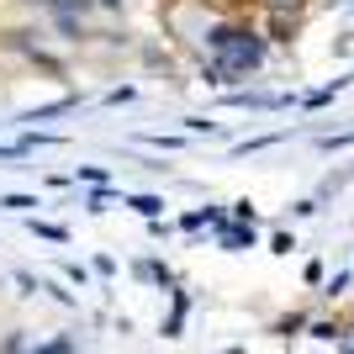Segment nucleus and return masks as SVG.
<instances>
[{
    "label": "nucleus",
    "mask_w": 354,
    "mask_h": 354,
    "mask_svg": "<svg viewBox=\"0 0 354 354\" xmlns=\"http://www.w3.org/2000/svg\"><path fill=\"white\" fill-rule=\"evenodd\" d=\"M201 48H207L201 85H212V90H238L249 74L265 69V59H270V37L249 16H217V21H207L201 27Z\"/></svg>",
    "instance_id": "obj_1"
},
{
    "label": "nucleus",
    "mask_w": 354,
    "mask_h": 354,
    "mask_svg": "<svg viewBox=\"0 0 354 354\" xmlns=\"http://www.w3.org/2000/svg\"><path fill=\"white\" fill-rule=\"evenodd\" d=\"M259 32H265L270 43H296V32H301V16H286V11H270V16H259Z\"/></svg>",
    "instance_id": "obj_2"
},
{
    "label": "nucleus",
    "mask_w": 354,
    "mask_h": 354,
    "mask_svg": "<svg viewBox=\"0 0 354 354\" xmlns=\"http://www.w3.org/2000/svg\"><path fill=\"white\" fill-rule=\"evenodd\" d=\"M217 243L222 249H254V227L249 222H227V227L217 233Z\"/></svg>",
    "instance_id": "obj_3"
},
{
    "label": "nucleus",
    "mask_w": 354,
    "mask_h": 354,
    "mask_svg": "<svg viewBox=\"0 0 354 354\" xmlns=\"http://www.w3.org/2000/svg\"><path fill=\"white\" fill-rule=\"evenodd\" d=\"M259 16H270V11H286V16H307V6L312 0H249Z\"/></svg>",
    "instance_id": "obj_4"
},
{
    "label": "nucleus",
    "mask_w": 354,
    "mask_h": 354,
    "mask_svg": "<svg viewBox=\"0 0 354 354\" xmlns=\"http://www.w3.org/2000/svg\"><path fill=\"white\" fill-rule=\"evenodd\" d=\"M80 106V95H64V101H53V106H37V111H27L21 122H48V117H64V111H74Z\"/></svg>",
    "instance_id": "obj_5"
},
{
    "label": "nucleus",
    "mask_w": 354,
    "mask_h": 354,
    "mask_svg": "<svg viewBox=\"0 0 354 354\" xmlns=\"http://www.w3.org/2000/svg\"><path fill=\"white\" fill-rule=\"evenodd\" d=\"M185 312H191V296L175 291V312H169V323H164V339H180V323H185Z\"/></svg>",
    "instance_id": "obj_6"
},
{
    "label": "nucleus",
    "mask_w": 354,
    "mask_h": 354,
    "mask_svg": "<svg viewBox=\"0 0 354 354\" xmlns=\"http://www.w3.org/2000/svg\"><path fill=\"white\" fill-rule=\"evenodd\" d=\"M127 207H133L138 217H148V222L164 217V201H159V196H127Z\"/></svg>",
    "instance_id": "obj_7"
},
{
    "label": "nucleus",
    "mask_w": 354,
    "mask_h": 354,
    "mask_svg": "<svg viewBox=\"0 0 354 354\" xmlns=\"http://www.w3.org/2000/svg\"><path fill=\"white\" fill-rule=\"evenodd\" d=\"M27 227H32L37 238H48V243H69V227H59V222H37V217H32Z\"/></svg>",
    "instance_id": "obj_8"
},
{
    "label": "nucleus",
    "mask_w": 354,
    "mask_h": 354,
    "mask_svg": "<svg viewBox=\"0 0 354 354\" xmlns=\"http://www.w3.org/2000/svg\"><path fill=\"white\" fill-rule=\"evenodd\" d=\"M27 354H74V339H69V333H59V339H48V344H32Z\"/></svg>",
    "instance_id": "obj_9"
},
{
    "label": "nucleus",
    "mask_w": 354,
    "mask_h": 354,
    "mask_svg": "<svg viewBox=\"0 0 354 354\" xmlns=\"http://www.w3.org/2000/svg\"><path fill=\"white\" fill-rule=\"evenodd\" d=\"M74 180H85V185H111V175H106L101 164H80V169H74Z\"/></svg>",
    "instance_id": "obj_10"
},
{
    "label": "nucleus",
    "mask_w": 354,
    "mask_h": 354,
    "mask_svg": "<svg viewBox=\"0 0 354 354\" xmlns=\"http://www.w3.org/2000/svg\"><path fill=\"white\" fill-rule=\"evenodd\" d=\"M111 196H117L111 185H95V191L85 196V207H90V212H106V201H111Z\"/></svg>",
    "instance_id": "obj_11"
},
{
    "label": "nucleus",
    "mask_w": 354,
    "mask_h": 354,
    "mask_svg": "<svg viewBox=\"0 0 354 354\" xmlns=\"http://www.w3.org/2000/svg\"><path fill=\"white\" fill-rule=\"evenodd\" d=\"M185 133H191V138H201V133H217V122H207V117H185Z\"/></svg>",
    "instance_id": "obj_12"
},
{
    "label": "nucleus",
    "mask_w": 354,
    "mask_h": 354,
    "mask_svg": "<svg viewBox=\"0 0 354 354\" xmlns=\"http://www.w3.org/2000/svg\"><path fill=\"white\" fill-rule=\"evenodd\" d=\"M233 222H249V227H259V212H254L249 201H233Z\"/></svg>",
    "instance_id": "obj_13"
},
{
    "label": "nucleus",
    "mask_w": 354,
    "mask_h": 354,
    "mask_svg": "<svg viewBox=\"0 0 354 354\" xmlns=\"http://www.w3.org/2000/svg\"><path fill=\"white\" fill-rule=\"evenodd\" d=\"M0 207H11V212H32V207H37V196H0Z\"/></svg>",
    "instance_id": "obj_14"
},
{
    "label": "nucleus",
    "mask_w": 354,
    "mask_h": 354,
    "mask_svg": "<svg viewBox=\"0 0 354 354\" xmlns=\"http://www.w3.org/2000/svg\"><path fill=\"white\" fill-rule=\"evenodd\" d=\"M296 328H307V312H291V317H281V323H275V333H296Z\"/></svg>",
    "instance_id": "obj_15"
},
{
    "label": "nucleus",
    "mask_w": 354,
    "mask_h": 354,
    "mask_svg": "<svg viewBox=\"0 0 354 354\" xmlns=\"http://www.w3.org/2000/svg\"><path fill=\"white\" fill-rule=\"evenodd\" d=\"M196 6H212V11H222V16H238L243 0H196Z\"/></svg>",
    "instance_id": "obj_16"
},
{
    "label": "nucleus",
    "mask_w": 354,
    "mask_h": 354,
    "mask_svg": "<svg viewBox=\"0 0 354 354\" xmlns=\"http://www.w3.org/2000/svg\"><path fill=\"white\" fill-rule=\"evenodd\" d=\"M16 286H21V296H37V291H43L37 275H27V270H16Z\"/></svg>",
    "instance_id": "obj_17"
},
{
    "label": "nucleus",
    "mask_w": 354,
    "mask_h": 354,
    "mask_svg": "<svg viewBox=\"0 0 354 354\" xmlns=\"http://www.w3.org/2000/svg\"><path fill=\"white\" fill-rule=\"evenodd\" d=\"M64 275H69L74 286H85V281H90V270H85V265H64Z\"/></svg>",
    "instance_id": "obj_18"
},
{
    "label": "nucleus",
    "mask_w": 354,
    "mask_h": 354,
    "mask_svg": "<svg viewBox=\"0 0 354 354\" xmlns=\"http://www.w3.org/2000/svg\"><path fill=\"white\" fill-rule=\"evenodd\" d=\"M270 249H275V254H291V249H296V238H291V233H275V243H270Z\"/></svg>",
    "instance_id": "obj_19"
},
{
    "label": "nucleus",
    "mask_w": 354,
    "mask_h": 354,
    "mask_svg": "<svg viewBox=\"0 0 354 354\" xmlns=\"http://www.w3.org/2000/svg\"><path fill=\"white\" fill-rule=\"evenodd\" d=\"M339 354H354V317H349V328H344V339H339Z\"/></svg>",
    "instance_id": "obj_20"
},
{
    "label": "nucleus",
    "mask_w": 354,
    "mask_h": 354,
    "mask_svg": "<svg viewBox=\"0 0 354 354\" xmlns=\"http://www.w3.org/2000/svg\"><path fill=\"white\" fill-rule=\"evenodd\" d=\"M95 6H101V11H122V6H127V0H95Z\"/></svg>",
    "instance_id": "obj_21"
},
{
    "label": "nucleus",
    "mask_w": 354,
    "mask_h": 354,
    "mask_svg": "<svg viewBox=\"0 0 354 354\" xmlns=\"http://www.w3.org/2000/svg\"><path fill=\"white\" fill-rule=\"evenodd\" d=\"M21 6H37V11H53V0H21Z\"/></svg>",
    "instance_id": "obj_22"
}]
</instances>
